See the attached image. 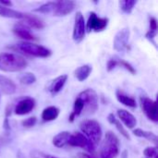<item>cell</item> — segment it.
<instances>
[{"label":"cell","mask_w":158,"mask_h":158,"mask_svg":"<svg viewBox=\"0 0 158 158\" xmlns=\"http://www.w3.org/2000/svg\"><path fill=\"white\" fill-rule=\"evenodd\" d=\"M36 81V76L31 72H25L19 77V82L23 85H31Z\"/></svg>","instance_id":"83f0119b"},{"label":"cell","mask_w":158,"mask_h":158,"mask_svg":"<svg viewBox=\"0 0 158 158\" xmlns=\"http://www.w3.org/2000/svg\"><path fill=\"white\" fill-rule=\"evenodd\" d=\"M12 31L16 36L22 39L24 42H31V41L36 40V38L31 33V31L27 29V27L23 25L22 23L16 24L14 28L12 29Z\"/></svg>","instance_id":"9a60e30c"},{"label":"cell","mask_w":158,"mask_h":158,"mask_svg":"<svg viewBox=\"0 0 158 158\" xmlns=\"http://www.w3.org/2000/svg\"><path fill=\"white\" fill-rule=\"evenodd\" d=\"M156 33H157V20L156 18L152 17L150 19V28H149V31H147L145 37L148 40L154 42V39H155Z\"/></svg>","instance_id":"d4e9b609"},{"label":"cell","mask_w":158,"mask_h":158,"mask_svg":"<svg viewBox=\"0 0 158 158\" xmlns=\"http://www.w3.org/2000/svg\"><path fill=\"white\" fill-rule=\"evenodd\" d=\"M107 120H108V122H109L110 124H112V125H114V126L116 127V129L118 131V132H119L124 138H126L127 140H130V135H129L127 130L124 128V126L122 125V123L115 117V115H114L113 113H110V114L108 115Z\"/></svg>","instance_id":"603a6c76"},{"label":"cell","mask_w":158,"mask_h":158,"mask_svg":"<svg viewBox=\"0 0 158 158\" xmlns=\"http://www.w3.org/2000/svg\"><path fill=\"white\" fill-rule=\"evenodd\" d=\"M36 123H37V118L35 117H31V118H27V119H25V120H23L21 122L22 126L24 128H27V129L34 127Z\"/></svg>","instance_id":"d6a6232c"},{"label":"cell","mask_w":158,"mask_h":158,"mask_svg":"<svg viewBox=\"0 0 158 158\" xmlns=\"http://www.w3.org/2000/svg\"><path fill=\"white\" fill-rule=\"evenodd\" d=\"M117 63H118V66H120V67L126 69H127L130 73H131L132 75H135V74H136L135 69H134V68L131 66V64H130L129 62H127V61H125V60H123V59H121V58H119V57L118 56V58H117Z\"/></svg>","instance_id":"f546056e"},{"label":"cell","mask_w":158,"mask_h":158,"mask_svg":"<svg viewBox=\"0 0 158 158\" xmlns=\"http://www.w3.org/2000/svg\"><path fill=\"white\" fill-rule=\"evenodd\" d=\"M119 154V140L113 131H107L102 143L100 158H116Z\"/></svg>","instance_id":"3957f363"},{"label":"cell","mask_w":158,"mask_h":158,"mask_svg":"<svg viewBox=\"0 0 158 158\" xmlns=\"http://www.w3.org/2000/svg\"><path fill=\"white\" fill-rule=\"evenodd\" d=\"M35 107V100L31 97H26L20 100L15 106L14 112L18 116L30 114Z\"/></svg>","instance_id":"7c38bea8"},{"label":"cell","mask_w":158,"mask_h":158,"mask_svg":"<svg viewBox=\"0 0 158 158\" xmlns=\"http://www.w3.org/2000/svg\"><path fill=\"white\" fill-rule=\"evenodd\" d=\"M116 97H117L118 101L120 104L124 105L125 106H128V107H131V108H135L137 106V104H136L135 99L133 97L126 94L122 91L118 90L117 93H116Z\"/></svg>","instance_id":"44dd1931"},{"label":"cell","mask_w":158,"mask_h":158,"mask_svg":"<svg viewBox=\"0 0 158 158\" xmlns=\"http://www.w3.org/2000/svg\"><path fill=\"white\" fill-rule=\"evenodd\" d=\"M86 34V21L81 12H77L74 19L72 38L76 43H81Z\"/></svg>","instance_id":"52a82bcc"},{"label":"cell","mask_w":158,"mask_h":158,"mask_svg":"<svg viewBox=\"0 0 158 158\" xmlns=\"http://www.w3.org/2000/svg\"><path fill=\"white\" fill-rule=\"evenodd\" d=\"M117 58H118V56H113V57H111V58L107 61V64H106V70H107L108 72H110V71L113 70L116 67H118Z\"/></svg>","instance_id":"836d02e7"},{"label":"cell","mask_w":158,"mask_h":158,"mask_svg":"<svg viewBox=\"0 0 158 158\" xmlns=\"http://www.w3.org/2000/svg\"><path fill=\"white\" fill-rule=\"evenodd\" d=\"M76 7V3L71 0H61L55 1V7L53 15L56 17H65L70 14Z\"/></svg>","instance_id":"8fae6325"},{"label":"cell","mask_w":158,"mask_h":158,"mask_svg":"<svg viewBox=\"0 0 158 158\" xmlns=\"http://www.w3.org/2000/svg\"><path fill=\"white\" fill-rule=\"evenodd\" d=\"M75 118H76V116L71 112L70 115H69V122H73V121L75 120Z\"/></svg>","instance_id":"74e56055"},{"label":"cell","mask_w":158,"mask_h":158,"mask_svg":"<svg viewBox=\"0 0 158 158\" xmlns=\"http://www.w3.org/2000/svg\"><path fill=\"white\" fill-rule=\"evenodd\" d=\"M78 157L79 158H95L94 156L91 155V154H88V153H81L78 155Z\"/></svg>","instance_id":"d590c367"},{"label":"cell","mask_w":158,"mask_h":158,"mask_svg":"<svg viewBox=\"0 0 158 158\" xmlns=\"http://www.w3.org/2000/svg\"><path fill=\"white\" fill-rule=\"evenodd\" d=\"M108 25L107 18H100L94 12H91L86 22V31L88 32L95 31L99 32L104 31Z\"/></svg>","instance_id":"8992f818"},{"label":"cell","mask_w":158,"mask_h":158,"mask_svg":"<svg viewBox=\"0 0 158 158\" xmlns=\"http://www.w3.org/2000/svg\"><path fill=\"white\" fill-rule=\"evenodd\" d=\"M130 34L131 32L128 28L121 29L117 32L113 40V48L117 52L123 53L129 48Z\"/></svg>","instance_id":"ba28073f"},{"label":"cell","mask_w":158,"mask_h":158,"mask_svg":"<svg viewBox=\"0 0 158 158\" xmlns=\"http://www.w3.org/2000/svg\"><path fill=\"white\" fill-rule=\"evenodd\" d=\"M70 135H71V133L69 131H61V132H59L52 140V143H53L54 146H56L57 148L65 147L66 145L69 144Z\"/></svg>","instance_id":"ac0fdd59"},{"label":"cell","mask_w":158,"mask_h":158,"mask_svg":"<svg viewBox=\"0 0 158 158\" xmlns=\"http://www.w3.org/2000/svg\"><path fill=\"white\" fill-rule=\"evenodd\" d=\"M78 97L81 99L84 106L82 113H85L86 115H92L97 111L99 106V100L98 95L94 90L86 89L80 93L78 94Z\"/></svg>","instance_id":"5b68a950"},{"label":"cell","mask_w":158,"mask_h":158,"mask_svg":"<svg viewBox=\"0 0 158 158\" xmlns=\"http://www.w3.org/2000/svg\"><path fill=\"white\" fill-rule=\"evenodd\" d=\"M118 117L119 121L122 122L128 129L133 130L137 126V119L128 110L126 109H118Z\"/></svg>","instance_id":"4fadbf2b"},{"label":"cell","mask_w":158,"mask_h":158,"mask_svg":"<svg viewBox=\"0 0 158 158\" xmlns=\"http://www.w3.org/2000/svg\"><path fill=\"white\" fill-rule=\"evenodd\" d=\"M21 22L26 27H30L36 30H42L44 28V23L42 19H40L38 17L33 16L29 13H23V18L21 19Z\"/></svg>","instance_id":"5bb4252c"},{"label":"cell","mask_w":158,"mask_h":158,"mask_svg":"<svg viewBox=\"0 0 158 158\" xmlns=\"http://www.w3.org/2000/svg\"><path fill=\"white\" fill-rule=\"evenodd\" d=\"M16 47L18 50L25 53L26 55L35 57H48L52 55L50 49L31 42H19L16 44Z\"/></svg>","instance_id":"277c9868"},{"label":"cell","mask_w":158,"mask_h":158,"mask_svg":"<svg viewBox=\"0 0 158 158\" xmlns=\"http://www.w3.org/2000/svg\"><path fill=\"white\" fill-rule=\"evenodd\" d=\"M60 110L58 107L56 106H48L46 108H44L42 112V119L44 122H49V121H53L56 120L58 116H59Z\"/></svg>","instance_id":"ffe728a7"},{"label":"cell","mask_w":158,"mask_h":158,"mask_svg":"<svg viewBox=\"0 0 158 158\" xmlns=\"http://www.w3.org/2000/svg\"><path fill=\"white\" fill-rule=\"evenodd\" d=\"M0 17L8 18V19H22L23 13L10 7L4 6L0 5Z\"/></svg>","instance_id":"7402d4cb"},{"label":"cell","mask_w":158,"mask_h":158,"mask_svg":"<svg viewBox=\"0 0 158 158\" xmlns=\"http://www.w3.org/2000/svg\"><path fill=\"white\" fill-rule=\"evenodd\" d=\"M68 145L72 146V147H80V148L85 149L89 153L94 152L95 149V146L81 132H78V131L71 133Z\"/></svg>","instance_id":"9c48e42d"},{"label":"cell","mask_w":158,"mask_h":158,"mask_svg":"<svg viewBox=\"0 0 158 158\" xmlns=\"http://www.w3.org/2000/svg\"><path fill=\"white\" fill-rule=\"evenodd\" d=\"M68 81V75L66 74H63V75H60L58 77H56L55 80H53L48 87V91L50 92L51 94L55 95L56 94H58L64 87V85L66 84Z\"/></svg>","instance_id":"2e32d148"},{"label":"cell","mask_w":158,"mask_h":158,"mask_svg":"<svg viewBox=\"0 0 158 158\" xmlns=\"http://www.w3.org/2000/svg\"><path fill=\"white\" fill-rule=\"evenodd\" d=\"M81 133L96 147L101 142L103 131L99 122L94 119H84L80 124Z\"/></svg>","instance_id":"7a4b0ae2"},{"label":"cell","mask_w":158,"mask_h":158,"mask_svg":"<svg viewBox=\"0 0 158 158\" xmlns=\"http://www.w3.org/2000/svg\"><path fill=\"white\" fill-rule=\"evenodd\" d=\"M0 5L8 7V6H12V2L11 1H6V0H0Z\"/></svg>","instance_id":"8d00e7d4"},{"label":"cell","mask_w":158,"mask_h":158,"mask_svg":"<svg viewBox=\"0 0 158 158\" xmlns=\"http://www.w3.org/2000/svg\"><path fill=\"white\" fill-rule=\"evenodd\" d=\"M136 4H137L136 0H121V1H119L120 9L126 14L131 13L134 8V6Z\"/></svg>","instance_id":"484cf974"},{"label":"cell","mask_w":158,"mask_h":158,"mask_svg":"<svg viewBox=\"0 0 158 158\" xmlns=\"http://www.w3.org/2000/svg\"><path fill=\"white\" fill-rule=\"evenodd\" d=\"M143 155L147 158H156L157 157V149L156 147H147L143 151Z\"/></svg>","instance_id":"1f68e13d"},{"label":"cell","mask_w":158,"mask_h":158,"mask_svg":"<svg viewBox=\"0 0 158 158\" xmlns=\"http://www.w3.org/2000/svg\"><path fill=\"white\" fill-rule=\"evenodd\" d=\"M16 84L6 76L0 75V91L6 95H11L16 93Z\"/></svg>","instance_id":"e0dca14e"},{"label":"cell","mask_w":158,"mask_h":158,"mask_svg":"<svg viewBox=\"0 0 158 158\" xmlns=\"http://www.w3.org/2000/svg\"><path fill=\"white\" fill-rule=\"evenodd\" d=\"M3 128L5 129L6 131H10V124H9V122H8V118H5V120H4V122H3Z\"/></svg>","instance_id":"e575fe53"},{"label":"cell","mask_w":158,"mask_h":158,"mask_svg":"<svg viewBox=\"0 0 158 158\" xmlns=\"http://www.w3.org/2000/svg\"><path fill=\"white\" fill-rule=\"evenodd\" d=\"M30 155H31V158H58L52 156V155H48V154H45L44 152L38 151V150L31 151Z\"/></svg>","instance_id":"4dcf8cb0"},{"label":"cell","mask_w":158,"mask_h":158,"mask_svg":"<svg viewBox=\"0 0 158 158\" xmlns=\"http://www.w3.org/2000/svg\"><path fill=\"white\" fill-rule=\"evenodd\" d=\"M121 158H128V152L126 150L123 151V153L121 154Z\"/></svg>","instance_id":"f35d334b"},{"label":"cell","mask_w":158,"mask_h":158,"mask_svg":"<svg viewBox=\"0 0 158 158\" xmlns=\"http://www.w3.org/2000/svg\"><path fill=\"white\" fill-rule=\"evenodd\" d=\"M83 108H84V106H83V103L81 101V99L80 97L77 96V98L75 99L74 101V105H73V111L72 113L77 117V116H80L82 111H83Z\"/></svg>","instance_id":"f1b7e54d"},{"label":"cell","mask_w":158,"mask_h":158,"mask_svg":"<svg viewBox=\"0 0 158 158\" xmlns=\"http://www.w3.org/2000/svg\"><path fill=\"white\" fill-rule=\"evenodd\" d=\"M54 7H55V1H49V2H46V3L41 5L37 8L33 9V12L49 14V13H53Z\"/></svg>","instance_id":"4316f807"},{"label":"cell","mask_w":158,"mask_h":158,"mask_svg":"<svg viewBox=\"0 0 158 158\" xmlns=\"http://www.w3.org/2000/svg\"><path fill=\"white\" fill-rule=\"evenodd\" d=\"M27 60L14 53H0V70L5 72H18L26 69Z\"/></svg>","instance_id":"6da1fadb"},{"label":"cell","mask_w":158,"mask_h":158,"mask_svg":"<svg viewBox=\"0 0 158 158\" xmlns=\"http://www.w3.org/2000/svg\"><path fill=\"white\" fill-rule=\"evenodd\" d=\"M92 71H93V67L91 65H88V64L82 65L74 70V77L79 81H84L85 80L88 79Z\"/></svg>","instance_id":"d6986e66"},{"label":"cell","mask_w":158,"mask_h":158,"mask_svg":"<svg viewBox=\"0 0 158 158\" xmlns=\"http://www.w3.org/2000/svg\"><path fill=\"white\" fill-rule=\"evenodd\" d=\"M133 134L136 137L139 138H144L152 143H154L155 144H157V136L151 131H143L142 129H133Z\"/></svg>","instance_id":"cb8c5ba5"},{"label":"cell","mask_w":158,"mask_h":158,"mask_svg":"<svg viewBox=\"0 0 158 158\" xmlns=\"http://www.w3.org/2000/svg\"><path fill=\"white\" fill-rule=\"evenodd\" d=\"M141 105L145 116L153 122L156 123L158 121L157 105L156 101L150 99L147 96L141 97Z\"/></svg>","instance_id":"30bf717a"}]
</instances>
